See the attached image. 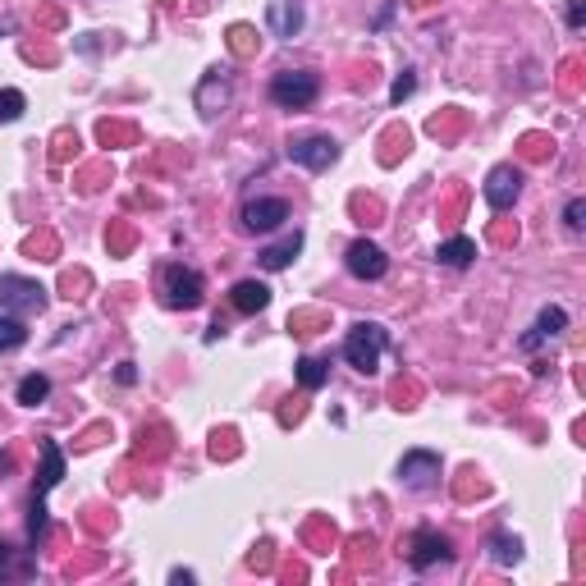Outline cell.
Instances as JSON below:
<instances>
[{"mask_svg": "<svg viewBox=\"0 0 586 586\" xmlns=\"http://www.w3.org/2000/svg\"><path fill=\"white\" fill-rule=\"evenodd\" d=\"M229 303H234V312L257 316V312H266V307H271V289H266L261 280H239L234 289H229Z\"/></svg>", "mask_w": 586, "mask_h": 586, "instance_id": "cell-13", "label": "cell"}, {"mask_svg": "<svg viewBox=\"0 0 586 586\" xmlns=\"http://www.w3.org/2000/svg\"><path fill=\"white\" fill-rule=\"evenodd\" d=\"M481 193H486L490 211H509L522 193V170L518 165H495V170L486 174V188H481Z\"/></svg>", "mask_w": 586, "mask_h": 586, "instance_id": "cell-8", "label": "cell"}, {"mask_svg": "<svg viewBox=\"0 0 586 586\" xmlns=\"http://www.w3.org/2000/svg\"><path fill=\"white\" fill-rule=\"evenodd\" d=\"M0 307L10 316H33L46 307V289L28 275H0Z\"/></svg>", "mask_w": 586, "mask_h": 586, "instance_id": "cell-4", "label": "cell"}, {"mask_svg": "<svg viewBox=\"0 0 586 586\" xmlns=\"http://www.w3.org/2000/svg\"><path fill=\"white\" fill-rule=\"evenodd\" d=\"M46 527H51V522H46V500H42V495H33V509H28V541L42 545L46 541Z\"/></svg>", "mask_w": 586, "mask_h": 586, "instance_id": "cell-24", "label": "cell"}, {"mask_svg": "<svg viewBox=\"0 0 586 586\" xmlns=\"http://www.w3.org/2000/svg\"><path fill=\"white\" fill-rule=\"evenodd\" d=\"M344 266H348V275H353V280H385L390 257H385V252H380L371 239H358V243H348Z\"/></svg>", "mask_w": 586, "mask_h": 586, "instance_id": "cell-7", "label": "cell"}, {"mask_svg": "<svg viewBox=\"0 0 586 586\" xmlns=\"http://www.w3.org/2000/svg\"><path fill=\"white\" fill-rule=\"evenodd\" d=\"M229 42H234V51L239 55H248L252 51V28H243V23L239 28H229Z\"/></svg>", "mask_w": 586, "mask_h": 586, "instance_id": "cell-27", "label": "cell"}, {"mask_svg": "<svg viewBox=\"0 0 586 586\" xmlns=\"http://www.w3.org/2000/svg\"><path fill=\"white\" fill-rule=\"evenodd\" d=\"M586 23V5L582 0H568V28H582Z\"/></svg>", "mask_w": 586, "mask_h": 586, "instance_id": "cell-28", "label": "cell"}, {"mask_svg": "<svg viewBox=\"0 0 586 586\" xmlns=\"http://www.w3.org/2000/svg\"><path fill=\"white\" fill-rule=\"evenodd\" d=\"M413 92H417V74H413V69H403V74L394 78V87H390V106H403Z\"/></svg>", "mask_w": 586, "mask_h": 586, "instance_id": "cell-25", "label": "cell"}, {"mask_svg": "<svg viewBox=\"0 0 586 586\" xmlns=\"http://www.w3.org/2000/svg\"><path fill=\"white\" fill-rule=\"evenodd\" d=\"M449 559H454V545H449V536L435 532V527H417L413 541H408V564H413L417 573H426V568L449 564Z\"/></svg>", "mask_w": 586, "mask_h": 586, "instance_id": "cell-6", "label": "cell"}, {"mask_svg": "<svg viewBox=\"0 0 586 586\" xmlns=\"http://www.w3.org/2000/svg\"><path fill=\"white\" fill-rule=\"evenodd\" d=\"M33 573H37V564L28 559V554L0 545V577H33Z\"/></svg>", "mask_w": 586, "mask_h": 586, "instance_id": "cell-21", "label": "cell"}, {"mask_svg": "<svg viewBox=\"0 0 586 586\" xmlns=\"http://www.w3.org/2000/svg\"><path fill=\"white\" fill-rule=\"evenodd\" d=\"M435 477H440V454H431V449H408V454L399 458V481L413 490H431Z\"/></svg>", "mask_w": 586, "mask_h": 586, "instance_id": "cell-10", "label": "cell"}, {"mask_svg": "<svg viewBox=\"0 0 586 586\" xmlns=\"http://www.w3.org/2000/svg\"><path fill=\"white\" fill-rule=\"evenodd\" d=\"M385 344H390L385 326H376V321H358V326L344 335V362L353 371H362V376H371V371L380 367V353H385Z\"/></svg>", "mask_w": 586, "mask_h": 586, "instance_id": "cell-1", "label": "cell"}, {"mask_svg": "<svg viewBox=\"0 0 586 586\" xmlns=\"http://www.w3.org/2000/svg\"><path fill=\"white\" fill-rule=\"evenodd\" d=\"M23 110H28V97H23L19 87H5L0 92V124H14Z\"/></svg>", "mask_w": 586, "mask_h": 586, "instance_id": "cell-23", "label": "cell"}, {"mask_svg": "<svg viewBox=\"0 0 586 586\" xmlns=\"http://www.w3.org/2000/svg\"><path fill=\"white\" fill-rule=\"evenodd\" d=\"M60 477H65V454H60V445H55V440H42V477H37L33 495H42V500H46V490L60 486Z\"/></svg>", "mask_w": 586, "mask_h": 586, "instance_id": "cell-15", "label": "cell"}, {"mask_svg": "<svg viewBox=\"0 0 586 586\" xmlns=\"http://www.w3.org/2000/svg\"><path fill=\"white\" fill-rule=\"evenodd\" d=\"M289 220V202L284 197H252L248 207H243V229L248 234H271Z\"/></svg>", "mask_w": 586, "mask_h": 586, "instance_id": "cell-9", "label": "cell"}, {"mask_svg": "<svg viewBox=\"0 0 586 586\" xmlns=\"http://www.w3.org/2000/svg\"><path fill=\"white\" fill-rule=\"evenodd\" d=\"M490 559H495L500 568H513L522 559V541L518 536H509V532H495L490 536Z\"/></svg>", "mask_w": 586, "mask_h": 586, "instance_id": "cell-19", "label": "cell"}, {"mask_svg": "<svg viewBox=\"0 0 586 586\" xmlns=\"http://www.w3.org/2000/svg\"><path fill=\"white\" fill-rule=\"evenodd\" d=\"M10 467H14V463H10V454H0V472H10Z\"/></svg>", "mask_w": 586, "mask_h": 586, "instance_id": "cell-31", "label": "cell"}, {"mask_svg": "<svg viewBox=\"0 0 586 586\" xmlns=\"http://www.w3.org/2000/svg\"><path fill=\"white\" fill-rule=\"evenodd\" d=\"M326 380H330V362H321V358H303V362H298V385H303L307 394H316Z\"/></svg>", "mask_w": 586, "mask_h": 586, "instance_id": "cell-20", "label": "cell"}, {"mask_svg": "<svg viewBox=\"0 0 586 586\" xmlns=\"http://www.w3.org/2000/svg\"><path fill=\"white\" fill-rule=\"evenodd\" d=\"M440 266H454V271H463V266H472L477 261V243L472 239H449V243H440Z\"/></svg>", "mask_w": 586, "mask_h": 586, "instance_id": "cell-17", "label": "cell"}, {"mask_svg": "<svg viewBox=\"0 0 586 586\" xmlns=\"http://www.w3.org/2000/svg\"><path fill=\"white\" fill-rule=\"evenodd\" d=\"M564 330H568V312H564V307H541L536 326L518 339V348H522V353H536V348H541L545 339H559Z\"/></svg>", "mask_w": 586, "mask_h": 586, "instance_id": "cell-11", "label": "cell"}, {"mask_svg": "<svg viewBox=\"0 0 586 586\" xmlns=\"http://www.w3.org/2000/svg\"><path fill=\"white\" fill-rule=\"evenodd\" d=\"M46 394H51V376L33 371V376H23V380H19V390H14V399H19L23 408H37V403H46Z\"/></svg>", "mask_w": 586, "mask_h": 586, "instance_id": "cell-18", "label": "cell"}, {"mask_svg": "<svg viewBox=\"0 0 586 586\" xmlns=\"http://www.w3.org/2000/svg\"><path fill=\"white\" fill-rule=\"evenodd\" d=\"M23 344H28V326L19 316H0V353H14Z\"/></svg>", "mask_w": 586, "mask_h": 586, "instance_id": "cell-22", "label": "cell"}, {"mask_svg": "<svg viewBox=\"0 0 586 586\" xmlns=\"http://www.w3.org/2000/svg\"><path fill=\"white\" fill-rule=\"evenodd\" d=\"M298 252H303V234L293 229V234H284L280 243L261 248V266H266V271H284V266H289V261L298 257Z\"/></svg>", "mask_w": 586, "mask_h": 586, "instance_id": "cell-16", "label": "cell"}, {"mask_svg": "<svg viewBox=\"0 0 586 586\" xmlns=\"http://www.w3.org/2000/svg\"><path fill=\"white\" fill-rule=\"evenodd\" d=\"M170 582H174V586H193V582H197V573H193V568H174Z\"/></svg>", "mask_w": 586, "mask_h": 586, "instance_id": "cell-29", "label": "cell"}, {"mask_svg": "<svg viewBox=\"0 0 586 586\" xmlns=\"http://www.w3.org/2000/svg\"><path fill=\"white\" fill-rule=\"evenodd\" d=\"M229 101H234V87H229V78L220 74V69H211V74L202 78V87H197V110H202L207 120H216Z\"/></svg>", "mask_w": 586, "mask_h": 586, "instance_id": "cell-12", "label": "cell"}, {"mask_svg": "<svg viewBox=\"0 0 586 586\" xmlns=\"http://www.w3.org/2000/svg\"><path fill=\"white\" fill-rule=\"evenodd\" d=\"M115 380H120V385H133V380H138V371H133V362H120V371H115Z\"/></svg>", "mask_w": 586, "mask_h": 586, "instance_id": "cell-30", "label": "cell"}, {"mask_svg": "<svg viewBox=\"0 0 586 586\" xmlns=\"http://www.w3.org/2000/svg\"><path fill=\"white\" fill-rule=\"evenodd\" d=\"M266 23H271L275 37H298L303 33V5H298V0H271Z\"/></svg>", "mask_w": 586, "mask_h": 586, "instance_id": "cell-14", "label": "cell"}, {"mask_svg": "<svg viewBox=\"0 0 586 586\" xmlns=\"http://www.w3.org/2000/svg\"><path fill=\"white\" fill-rule=\"evenodd\" d=\"M289 161L303 165V170H330L339 161V142L330 133H307V138H293L289 142Z\"/></svg>", "mask_w": 586, "mask_h": 586, "instance_id": "cell-5", "label": "cell"}, {"mask_svg": "<svg viewBox=\"0 0 586 586\" xmlns=\"http://www.w3.org/2000/svg\"><path fill=\"white\" fill-rule=\"evenodd\" d=\"M316 97H321V78L312 69H284L271 78V101L280 110H307Z\"/></svg>", "mask_w": 586, "mask_h": 586, "instance_id": "cell-3", "label": "cell"}, {"mask_svg": "<svg viewBox=\"0 0 586 586\" xmlns=\"http://www.w3.org/2000/svg\"><path fill=\"white\" fill-rule=\"evenodd\" d=\"M161 298L165 307H174V312H193V307H202V298H207V284H202V275L193 271V266H165L161 271Z\"/></svg>", "mask_w": 586, "mask_h": 586, "instance_id": "cell-2", "label": "cell"}, {"mask_svg": "<svg viewBox=\"0 0 586 586\" xmlns=\"http://www.w3.org/2000/svg\"><path fill=\"white\" fill-rule=\"evenodd\" d=\"M564 225H568V234H582L586 229V197H573L564 207Z\"/></svg>", "mask_w": 586, "mask_h": 586, "instance_id": "cell-26", "label": "cell"}]
</instances>
